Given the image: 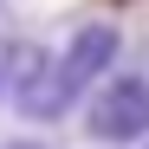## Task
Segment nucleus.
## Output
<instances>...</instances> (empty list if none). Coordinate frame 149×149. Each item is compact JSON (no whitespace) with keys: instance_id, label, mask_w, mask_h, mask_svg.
Listing matches in <instances>:
<instances>
[{"instance_id":"nucleus-4","label":"nucleus","mask_w":149,"mask_h":149,"mask_svg":"<svg viewBox=\"0 0 149 149\" xmlns=\"http://www.w3.org/2000/svg\"><path fill=\"white\" fill-rule=\"evenodd\" d=\"M143 149H149V143H143Z\"/></svg>"},{"instance_id":"nucleus-2","label":"nucleus","mask_w":149,"mask_h":149,"mask_svg":"<svg viewBox=\"0 0 149 149\" xmlns=\"http://www.w3.org/2000/svg\"><path fill=\"white\" fill-rule=\"evenodd\" d=\"M84 130L104 149H130L149 136V78L143 71H123V78H104L84 104Z\"/></svg>"},{"instance_id":"nucleus-3","label":"nucleus","mask_w":149,"mask_h":149,"mask_svg":"<svg viewBox=\"0 0 149 149\" xmlns=\"http://www.w3.org/2000/svg\"><path fill=\"white\" fill-rule=\"evenodd\" d=\"M0 149H52V143H39V136H19V143H0Z\"/></svg>"},{"instance_id":"nucleus-1","label":"nucleus","mask_w":149,"mask_h":149,"mask_svg":"<svg viewBox=\"0 0 149 149\" xmlns=\"http://www.w3.org/2000/svg\"><path fill=\"white\" fill-rule=\"evenodd\" d=\"M123 52V33L104 26V19H91L65 39V52H33V45H19L13 52V104L26 110L33 123H52L65 117L91 84L110 78V65Z\"/></svg>"}]
</instances>
